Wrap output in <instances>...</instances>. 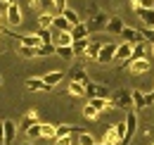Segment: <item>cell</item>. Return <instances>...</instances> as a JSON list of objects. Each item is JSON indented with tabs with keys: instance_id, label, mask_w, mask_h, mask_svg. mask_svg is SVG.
I'll list each match as a JSON object with an SVG mask.
<instances>
[{
	"instance_id": "46",
	"label": "cell",
	"mask_w": 154,
	"mask_h": 145,
	"mask_svg": "<svg viewBox=\"0 0 154 145\" xmlns=\"http://www.w3.org/2000/svg\"><path fill=\"white\" fill-rule=\"evenodd\" d=\"M10 2H17V0H10Z\"/></svg>"
},
{
	"instance_id": "22",
	"label": "cell",
	"mask_w": 154,
	"mask_h": 145,
	"mask_svg": "<svg viewBox=\"0 0 154 145\" xmlns=\"http://www.w3.org/2000/svg\"><path fill=\"white\" fill-rule=\"evenodd\" d=\"M62 79H64V72H50V74H45V76H43V81H45L50 88H55Z\"/></svg>"
},
{
	"instance_id": "27",
	"label": "cell",
	"mask_w": 154,
	"mask_h": 145,
	"mask_svg": "<svg viewBox=\"0 0 154 145\" xmlns=\"http://www.w3.org/2000/svg\"><path fill=\"white\" fill-rule=\"evenodd\" d=\"M33 124H38V114H36V109H31V112L24 117V121H21V131H26V128L33 126Z\"/></svg>"
},
{
	"instance_id": "19",
	"label": "cell",
	"mask_w": 154,
	"mask_h": 145,
	"mask_svg": "<svg viewBox=\"0 0 154 145\" xmlns=\"http://www.w3.org/2000/svg\"><path fill=\"white\" fill-rule=\"evenodd\" d=\"M131 93H133V109H135V112L147 107V98H145V93H142V91H131Z\"/></svg>"
},
{
	"instance_id": "50",
	"label": "cell",
	"mask_w": 154,
	"mask_h": 145,
	"mask_svg": "<svg viewBox=\"0 0 154 145\" xmlns=\"http://www.w3.org/2000/svg\"><path fill=\"white\" fill-rule=\"evenodd\" d=\"M152 145H154V143H152Z\"/></svg>"
},
{
	"instance_id": "10",
	"label": "cell",
	"mask_w": 154,
	"mask_h": 145,
	"mask_svg": "<svg viewBox=\"0 0 154 145\" xmlns=\"http://www.w3.org/2000/svg\"><path fill=\"white\" fill-rule=\"evenodd\" d=\"M135 14L142 19V24H145V26L154 29V7H140V10H135Z\"/></svg>"
},
{
	"instance_id": "47",
	"label": "cell",
	"mask_w": 154,
	"mask_h": 145,
	"mask_svg": "<svg viewBox=\"0 0 154 145\" xmlns=\"http://www.w3.org/2000/svg\"><path fill=\"white\" fill-rule=\"evenodd\" d=\"M0 34H2V29H0Z\"/></svg>"
},
{
	"instance_id": "15",
	"label": "cell",
	"mask_w": 154,
	"mask_h": 145,
	"mask_svg": "<svg viewBox=\"0 0 154 145\" xmlns=\"http://www.w3.org/2000/svg\"><path fill=\"white\" fill-rule=\"evenodd\" d=\"M78 133H83V128H81V126L62 124V126H57V136H55V138H59V136H78Z\"/></svg>"
},
{
	"instance_id": "44",
	"label": "cell",
	"mask_w": 154,
	"mask_h": 145,
	"mask_svg": "<svg viewBox=\"0 0 154 145\" xmlns=\"http://www.w3.org/2000/svg\"><path fill=\"white\" fill-rule=\"evenodd\" d=\"M21 145H33V143H21Z\"/></svg>"
},
{
	"instance_id": "35",
	"label": "cell",
	"mask_w": 154,
	"mask_h": 145,
	"mask_svg": "<svg viewBox=\"0 0 154 145\" xmlns=\"http://www.w3.org/2000/svg\"><path fill=\"white\" fill-rule=\"evenodd\" d=\"M83 114H85V117H88L90 121H95V119H97V114H100V112H97V109L93 107L90 102H88V105H85V109H83Z\"/></svg>"
},
{
	"instance_id": "31",
	"label": "cell",
	"mask_w": 154,
	"mask_h": 145,
	"mask_svg": "<svg viewBox=\"0 0 154 145\" xmlns=\"http://www.w3.org/2000/svg\"><path fill=\"white\" fill-rule=\"evenodd\" d=\"M57 48V55H62L64 60H74V50H71V45H55Z\"/></svg>"
},
{
	"instance_id": "40",
	"label": "cell",
	"mask_w": 154,
	"mask_h": 145,
	"mask_svg": "<svg viewBox=\"0 0 154 145\" xmlns=\"http://www.w3.org/2000/svg\"><path fill=\"white\" fill-rule=\"evenodd\" d=\"M0 145H5V128H2V121H0Z\"/></svg>"
},
{
	"instance_id": "30",
	"label": "cell",
	"mask_w": 154,
	"mask_h": 145,
	"mask_svg": "<svg viewBox=\"0 0 154 145\" xmlns=\"http://www.w3.org/2000/svg\"><path fill=\"white\" fill-rule=\"evenodd\" d=\"M69 93L76 95V98H83V95H85V86H83V83H76V81H71V83H69Z\"/></svg>"
},
{
	"instance_id": "1",
	"label": "cell",
	"mask_w": 154,
	"mask_h": 145,
	"mask_svg": "<svg viewBox=\"0 0 154 145\" xmlns=\"http://www.w3.org/2000/svg\"><path fill=\"white\" fill-rule=\"evenodd\" d=\"M123 138H121V145H128L131 140H133L135 131H137V112H135L133 107L126 109V119H123Z\"/></svg>"
},
{
	"instance_id": "3",
	"label": "cell",
	"mask_w": 154,
	"mask_h": 145,
	"mask_svg": "<svg viewBox=\"0 0 154 145\" xmlns=\"http://www.w3.org/2000/svg\"><path fill=\"white\" fill-rule=\"evenodd\" d=\"M85 98H112V91H109L104 83L88 81V83H85Z\"/></svg>"
},
{
	"instance_id": "13",
	"label": "cell",
	"mask_w": 154,
	"mask_h": 145,
	"mask_svg": "<svg viewBox=\"0 0 154 145\" xmlns=\"http://www.w3.org/2000/svg\"><path fill=\"white\" fill-rule=\"evenodd\" d=\"M123 19L121 17H109L107 21V26H104V31H109V34H114V36H121V31H123Z\"/></svg>"
},
{
	"instance_id": "29",
	"label": "cell",
	"mask_w": 154,
	"mask_h": 145,
	"mask_svg": "<svg viewBox=\"0 0 154 145\" xmlns=\"http://www.w3.org/2000/svg\"><path fill=\"white\" fill-rule=\"evenodd\" d=\"M76 145H95V136H93V133H88V131H83V133H78Z\"/></svg>"
},
{
	"instance_id": "21",
	"label": "cell",
	"mask_w": 154,
	"mask_h": 145,
	"mask_svg": "<svg viewBox=\"0 0 154 145\" xmlns=\"http://www.w3.org/2000/svg\"><path fill=\"white\" fill-rule=\"evenodd\" d=\"M88 43H90V38H81V40H74V43H71V50H74V57H81V55L85 53Z\"/></svg>"
},
{
	"instance_id": "23",
	"label": "cell",
	"mask_w": 154,
	"mask_h": 145,
	"mask_svg": "<svg viewBox=\"0 0 154 145\" xmlns=\"http://www.w3.org/2000/svg\"><path fill=\"white\" fill-rule=\"evenodd\" d=\"M55 53H57V48L52 43H43V45L36 48V57H50V55H55Z\"/></svg>"
},
{
	"instance_id": "20",
	"label": "cell",
	"mask_w": 154,
	"mask_h": 145,
	"mask_svg": "<svg viewBox=\"0 0 154 145\" xmlns=\"http://www.w3.org/2000/svg\"><path fill=\"white\" fill-rule=\"evenodd\" d=\"M100 48H102V43H97V40H90L83 55H85L88 60H95V62H97V55H100Z\"/></svg>"
},
{
	"instance_id": "11",
	"label": "cell",
	"mask_w": 154,
	"mask_h": 145,
	"mask_svg": "<svg viewBox=\"0 0 154 145\" xmlns=\"http://www.w3.org/2000/svg\"><path fill=\"white\" fill-rule=\"evenodd\" d=\"M2 128H5V145H12L14 138H17V124L10 121V119H5V121H2Z\"/></svg>"
},
{
	"instance_id": "9",
	"label": "cell",
	"mask_w": 154,
	"mask_h": 145,
	"mask_svg": "<svg viewBox=\"0 0 154 145\" xmlns=\"http://www.w3.org/2000/svg\"><path fill=\"white\" fill-rule=\"evenodd\" d=\"M12 38H17L21 45H31V48H38V45H43L40 34H24V36H19V34H12Z\"/></svg>"
},
{
	"instance_id": "25",
	"label": "cell",
	"mask_w": 154,
	"mask_h": 145,
	"mask_svg": "<svg viewBox=\"0 0 154 145\" xmlns=\"http://www.w3.org/2000/svg\"><path fill=\"white\" fill-rule=\"evenodd\" d=\"M59 14H64V19H66V21H69L71 26H76L78 21H81V17H78V12H76V10H71V7H64V10L59 12Z\"/></svg>"
},
{
	"instance_id": "48",
	"label": "cell",
	"mask_w": 154,
	"mask_h": 145,
	"mask_svg": "<svg viewBox=\"0 0 154 145\" xmlns=\"http://www.w3.org/2000/svg\"><path fill=\"white\" fill-rule=\"evenodd\" d=\"M152 95H154V91H152Z\"/></svg>"
},
{
	"instance_id": "32",
	"label": "cell",
	"mask_w": 154,
	"mask_h": 145,
	"mask_svg": "<svg viewBox=\"0 0 154 145\" xmlns=\"http://www.w3.org/2000/svg\"><path fill=\"white\" fill-rule=\"evenodd\" d=\"M19 55H21V57H26V60H33V57H36V48H31V45H21V43H19Z\"/></svg>"
},
{
	"instance_id": "42",
	"label": "cell",
	"mask_w": 154,
	"mask_h": 145,
	"mask_svg": "<svg viewBox=\"0 0 154 145\" xmlns=\"http://www.w3.org/2000/svg\"><path fill=\"white\" fill-rule=\"evenodd\" d=\"M97 12H100V10H97V5L93 2V5H90V17H93V14H97Z\"/></svg>"
},
{
	"instance_id": "6",
	"label": "cell",
	"mask_w": 154,
	"mask_h": 145,
	"mask_svg": "<svg viewBox=\"0 0 154 145\" xmlns=\"http://www.w3.org/2000/svg\"><path fill=\"white\" fill-rule=\"evenodd\" d=\"M107 21H109V14L100 10V12H97V14H93V17L88 19L85 24H88V29H90V31H93V29L97 31V29H104V26H107Z\"/></svg>"
},
{
	"instance_id": "34",
	"label": "cell",
	"mask_w": 154,
	"mask_h": 145,
	"mask_svg": "<svg viewBox=\"0 0 154 145\" xmlns=\"http://www.w3.org/2000/svg\"><path fill=\"white\" fill-rule=\"evenodd\" d=\"M140 34H142V38H145V43H147V45H149V43L154 45V29H149V26H142V29H140Z\"/></svg>"
},
{
	"instance_id": "24",
	"label": "cell",
	"mask_w": 154,
	"mask_h": 145,
	"mask_svg": "<svg viewBox=\"0 0 154 145\" xmlns=\"http://www.w3.org/2000/svg\"><path fill=\"white\" fill-rule=\"evenodd\" d=\"M52 29H57V31H71L74 26L64 19V14H57V17H55V21H52Z\"/></svg>"
},
{
	"instance_id": "4",
	"label": "cell",
	"mask_w": 154,
	"mask_h": 145,
	"mask_svg": "<svg viewBox=\"0 0 154 145\" xmlns=\"http://www.w3.org/2000/svg\"><path fill=\"white\" fill-rule=\"evenodd\" d=\"M114 57H116V43H102L97 62L100 64H109V62H114Z\"/></svg>"
},
{
	"instance_id": "38",
	"label": "cell",
	"mask_w": 154,
	"mask_h": 145,
	"mask_svg": "<svg viewBox=\"0 0 154 145\" xmlns=\"http://www.w3.org/2000/svg\"><path fill=\"white\" fill-rule=\"evenodd\" d=\"M52 2H55V7H57L59 12H62L64 7H69V5H66V0H52Z\"/></svg>"
},
{
	"instance_id": "36",
	"label": "cell",
	"mask_w": 154,
	"mask_h": 145,
	"mask_svg": "<svg viewBox=\"0 0 154 145\" xmlns=\"http://www.w3.org/2000/svg\"><path fill=\"white\" fill-rule=\"evenodd\" d=\"M26 136H29V138H40V121L26 128Z\"/></svg>"
},
{
	"instance_id": "18",
	"label": "cell",
	"mask_w": 154,
	"mask_h": 145,
	"mask_svg": "<svg viewBox=\"0 0 154 145\" xmlns=\"http://www.w3.org/2000/svg\"><path fill=\"white\" fill-rule=\"evenodd\" d=\"M147 50H149V45L142 40V43H135L133 45V53H131V60H142V57H147Z\"/></svg>"
},
{
	"instance_id": "26",
	"label": "cell",
	"mask_w": 154,
	"mask_h": 145,
	"mask_svg": "<svg viewBox=\"0 0 154 145\" xmlns=\"http://www.w3.org/2000/svg\"><path fill=\"white\" fill-rule=\"evenodd\" d=\"M57 136V126H52V124H40V138H55Z\"/></svg>"
},
{
	"instance_id": "5",
	"label": "cell",
	"mask_w": 154,
	"mask_h": 145,
	"mask_svg": "<svg viewBox=\"0 0 154 145\" xmlns=\"http://www.w3.org/2000/svg\"><path fill=\"white\" fill-rule=\"evenodd\" d=\"M5 17L10 26H21V10L17 2H7V10H5Z\"/></svg>"
},
{
	"instance_id": "12",
	"label": "cell",
	"mask_w": 154,
	"mask_h": 145,
	"mask_svg": "<svg viewBox=\"0 0 154 145\" xmlns=\"http://www.w3.org/2000/svg\"><path fill=\"white\" fill-rule=\"evenodd\" d=\"M131 72L133 74H145V72H149V67H152V62L147 60V57H142V60H131Z\"/></svg>"
},
{
	"instance_id": "17",
	"label": "cell",
	"mask_w": 154,
	"mask_h": 145,
	"mask_svg": "<svg viewBox=\"0 0 154 145\" xmlns=\"http://www.w3.org/2000/svg\"><path fill=\"white\" fill-rule=\"evenodd\" d=\"M88 34H90V29H88V24H83V21H78L76 26L71 29V38H74V40H81V38H88Z\"/></svg>"
},
{
	"instance_id": "8",
	"label": "cell",
	"mask_w": 154,
	"mask_h": 145,
	"mask_svg": "<svg viewBox=\"0 0 154 145\" xmlns=\"http://www.w3.org/2000/svg\"><path fill=\"white\" fill-rule=\"evenodd\" d=\"M69 79H71V81H76V83H83V86H85V83L90 81L88 72H85V69H83L81 64H74V67L69 69Z\"/></svg>"
},
{
	"instance_id": "28",
	"label": "cell",
	"mask_w": 154,
	"mask_h": 145,
	"mask_svg": "<svg viewBox=\"0 0 154 145\" xmlns=\"http://www.w3.org/2000/svg\"><path fill=\"white\" fill-rule=\"evenodd\" d=\"M52 21H55V17L50 12H43L38 17V29H52Z\"/></svg>"
},
{
	"instance_id": "37",
	"label": "cell",
	"mask_w": 154,
	"mask_h": 145,
	"mask_svg": "<svg viewBox=\"0 0 154 145\" xmlns=\"http://www.w3.org/2000/svg\"><path fill=\"white\" fill-rule=\"evenodd\" d=\"M38 5H40V7H45V10L55 7V2H52V0H38Z\"/></svg>"
},
{
	"instance_id": "16",
	"label": "cell",
	"mask_w": 154,
	"mask_h": 145,
	"mask_svg": "<svg viewBox=\"0 0 154 145\" xmlns=\"http://www.w3.org/2000/svg\"><path fill=\"white\" fill-rule=\"evenodd\" d=\"M131 53H133V45L123 40L121 45H116V57H114V60H119V62H123V60H128V57H131Z\"/></svg>"
},
{
	"instance_id": "14",
	"label": "cell",
	"mask_w": 154,
	"mask_h": 145,
	"mask_svg": "<svg viewBox=\"0 0 154 145\" xmlns=\"http://www.w3.org/2000/svg\"><path fill=\"white\" fill-rule=\"evenodd\" d=\"M26 88H29V91H52L43 79H36V76H29V79H26Z\"/></svg>"
},
{
	"instance_id": "2",
	"label": "cell",
	"mask_w": 154,
	"mask_h": 145,
	"mask_svg": "<svg viewBox=\"0 0 154 145\" xmlns=\"http://www.w3.org/2000/svg\"><path fill=\"white\" fill-rule=\"evenodd\" d=\"M112 105L121 109H131L133 107V93L128 88H119L116 93H112Z\"/></svg>"
},
{
	"instance_id": "39",
	"label": "cell",
	"mask_w": 154,
	"mask_h": 145,
	"mask_svg": "<svg viewBox=\"0 0 154 145\" xmlns=\"http://www.w3.org/2000/svg\"><path fill=\"white\" fill-rule=\"evenodd\" d=\"M140 7H154V0H140Z\"/></svg>"
},
{
	"instance_id": "33",
	"label": "cell",
	"mask_w": 154,
	"mask_h": 145,
	"mask_svg": "<svg viewBox=\"0 0 154 145\" xmlns=\"http://www.w3.org/2000/svg\"><path fill=\"white\" fill-rule=\"evenodd\" d=\"M52 140H55V145H76V136H59Z\"/></svg>"
},
{
	"instance_id": "49",
	"label": "cell",
	"mask_w": 154,
	"mask_h": 145,
	"mask_svg": "<svg viewBox=\"0 0 154 145\" xmlns=\"http://www.w3.org/2000/svg\"><path fill=\"white\" fill-rule=\"evenodd\" d=\"M152 48H154V45H152Z\"/></svg>"
},
{
	"instance_id": "43",
	"label": "cell",
	"mask_w": 154,
	"mask_h": 145,
	"mask_svg": "<svg viewBox=\"0 0 154 145\" xmlns=\"http://www.w3.org/2000/svg\"><path fill=\"white\" fill-rule=\"evenodd\" d=\"M95 145H112V143H107L104 138H100V140H95Z\"/></svg>"
},
{
	"instance_id": "7",
	"label": "cell",
	"mask_w": 154,
	"mask_h": 145,
	"mask_svg": "<svg viewBox=\"0 0 154 145\" xmlns=\"http://www.w3.org/2000/svg\"><path fill=\"white\" fill-rule=\"evenodd\" d=\"M121 36H123V40H126V43H131V45L142 43V40H145V38H142V34H140V29H133V26H123Z\"/></svg>"
},
{
	"instance_id": "41",
	"label": "cell",
	"mask_w": 154,
	"mask_h": 145,
	"mask_svg": "<svg viewBox=\"0 0 154 145\" xmlns=\"http://www.w3.org/2000/svg\"><path fill=\"white\" fill-rule=\"evenodd\" d=\"M7 2H10V0H0V12H5V10H7Z\"/></svg>"
},
{
	"instance_id": "45",
	"label": "cell",
	"mask_w": 154,
	"mask_h": 145,
	"mask_svg": "<svg viewBox=\"0 0 154 145\" xmlns=\"http://www.w3.org/2000/svg\"><path fill=\"white\" fill-rule=\"evenodd\" d=\"M0 86H2V76H0Z\"/></svg>"
}]
</instances>
